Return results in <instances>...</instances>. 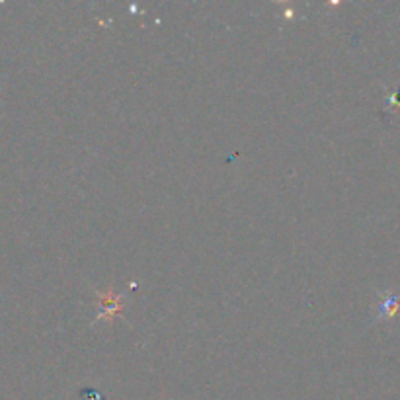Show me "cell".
I'll list each match as a JSON object with an SVG mask.
<instances>
[{"label": "cell", "mask_w": 400, "mask_h": 400, "mask_svg": "<svg viewBox=\"0 0 400 400\" xmlns=\"http://www.w3.org/2000/svg\"><path fill=\"white\" fill-rule=\"evenodd\" d=\"M98 301H100V310H98V317L96 320H111L113 317H120L121 314V297L106 291V293H98Z\"/></svg>", "instance_id": "obj_1"}, {"label": "cell", "mask_w": 400, "mask_h": 400, "mask_svg": "<svg viewBox=\"0 0 400 400\" xmlns=\"http://www.w3.org/2000/svg\"><path fill=\"white\" fill-rule=\"evenodd\" d=\"M397 310H399V297L392 293L385 295L379 307V319H389L392 314H397Z\"/></svg>", "instance_id": "obj_2"}]
</instances>
